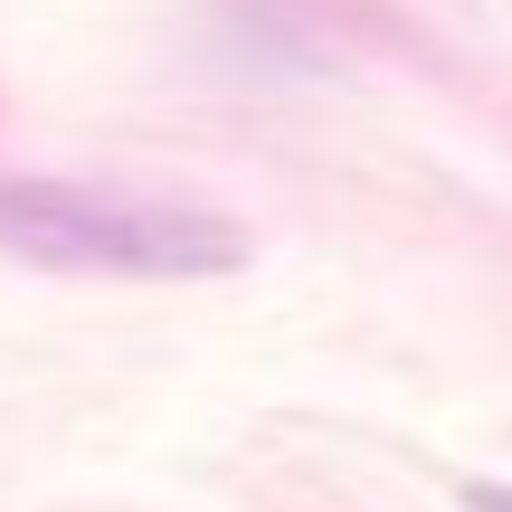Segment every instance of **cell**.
Listing matches in <instances>:
<instances>
[{
	"instance_id": "cell-1",
	"label": "cell",
	"mask_w": 512,
	"mask_h": 512,
	"mask_svg": "<svg viewBox=\"0 0 512 512\" xmlns=\"http://www.w3.org/2000/svg\"><path fill=\"white\" fill-rule=\"evenodd\" d=\"M0 256L67 275H228L247 238L238 219L190 200H133L95 181H0Z\"/></svg>"
},
{
	"instance_id": "cell-2",
	"label": "cell",
	"mask_w": 512,
	"mask_h": 512,
	"mask_svg": "<svg viewBox=\"0 0 512 512\" xmlns=\"http://www.w3.org/2000/svg\"><path fill=\"white\" fill-rule=\"evenodd\" d=\"M465 512H512V494L503 484H465Z\"/></svg>"
}]
</instances>
